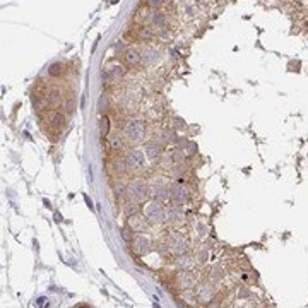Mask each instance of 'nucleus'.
Segmentation results:
<instances>
[{"mask_svg":"<svg viewBox=\"0 0 308 308\" xmlns=\"http://www.w3.org/2000/svg\"><path fill=\"white\" fill-rule=\"evenodd\" d=\"M147 134V125L144 120L139 118H129L123 122L122 125V135L125 137L127 142L130 144H139L144 140Z\"/></svg>","mask_w":308,"mask_h":308,"instance_id":"obj_1","label":"nucleus"},{"mask_svg":"<svg viewBox=\"0 0 308 308\" xmlns=\"http://www.w3.org/2000/svg\"><path fill=\"white\" fill-rule=\"evenodd\" d=\"M125 197L137 204H144L151 197V185L144 180H132L130 183H127Z\"/></svg>","mask_w":308,"mask_h":308,"instance_id":"obj_2","label":"nucleus"},{"mask_svg":"<svg viewBox=\"0 0 308 308\" xmlns=\"http://www.w3.org/2000/svg\"><path fill=\"white\" fill-rule=\"evenodd\" d=\"M144 216L151 224H163L166 221V207L159 200H151L144 207Z\"/></svg>","mask_w":308,"mask_h":308,"instance_id":"obj_3","label":"nucleus"},{"mask_svg":"<svg viewBox=\"0 0 308 308\" xmlns=\"http://www.w3.org/2000/svg\"><path fill=\"white\" fill-rule=\"evenodd\" d=\"M165 247H166V252H168L170 255H175V257L183 255V253H187V250H189V243H187L185 236H183L182 233H178V231L168 235Z\"/></svg>","mask_w":308,"mask_h":308,"instance_id":"obj_4","label":"nucleus"},{"mask_svg":"<svg viewBox=\"0 0 308 308\" xmlns=\"http://www.w3.org/2000/svg\"><path fill=\"white\" fill-rule=\"evenodd\" d=\"M123 158H125L127 166H129L130 172H140V170L146 166V153H144L142 149H137V147L129 149Z\"/></svg>","mask_w":308,"mask_h":308,"instance_id":"obj_5","label":"nucleus"},{"mask_svg":"<svg viewBox=\"0 0 308 308\" xmlns=\"http://www.w3.org/2000/svg\"><path fill=\"white\" fill-rule=\"evenodd\" d=\"M190 199V189L183 182L170 183V200L175 204H185Z\"/></svg>","mask_w":308,"mask_h":308,"instance_id":"obj_6","label":"nucleus"},{"mask_svg":"<svg viewBox=\"0 0 308 308\" xmlns=\"http://www.w3.org/2000/svg\"><path fill=\"white\" fill-rule=\"evenodd\" d=\"M151 197L154 200H159V202L170 200V183L165 180H154L151 183Z\"/></svg>","mask_w":308,"mask_h":308,"instance_id":"obj_7","label":"nucleus"},{"mask_svg":"<svg viewBox=\"0 0 308 308\" xmlns=\"http://www.w3.org/2000/svg\"><path fill=\"white\" fill-rule=\"evenodd\" d=\"M129 245H130V249H132V252L135 253V255L142 257V255H146V253L151 252V247H153V243H151V240L147 238V236L135 235Z\"/></svg>","mask_w":308,"mask_h":308,"instance_id":"obj_8","label":"nucleus"},{"mask_svg":"<svg viewBox=\"0 0 308 308\" xmlns=\"http://www.w3.org/2000/svg\"><path fill=\"white\" fill-rule=\"evenodd\" d=\"M176 284L180 286V289H192L197 284V277L190 272V269H180V272L176 274Z\"/></svg>","mask_w":308,"mask_h":308,"instance_id":"obj_9","label":"nucleus"},{"mask_svg":"<svg viewBox=\"0 0 308 308\" xmlns=\"http://www.w3.org/2000/svg\"><path fill=\"white\" fill-rule=\"evenodd\" d=\"M108 170H110V173H112L113 176H116V178H120V176H125L127 173L130 172L129 166H127L125 158H118V156H116V158H113V159H110Z\"/></svg>","mask_w":308,"mask_h":308,"instance_id":"obj_10","label":"nucleus"},{"mask_svg":"<svg viewBox=\"0 0 308 308\" xmlns=\"http://www.w3.org/2000/svg\"><path fill=\"white\" fill-rule=\"evenodd\" d=\"M183 217H185V211H183L182 204H175L173 202V206H168L166 207V221L172 224H178L183 221Z\"/></svg>","mask_w":308,"mask_h":308,"instance_id":"obj_11","label":"nucleus"},{"mask_svg":"<svg viewBox=\"0 0 308 308\" xmlns=\"http://www.w3.org/2000/svg\"><path fill=\"white\" fill-rule=\"evenodd\" d=\"M144 153H146V158H149L151 161H158V159H161L163 146L158 140H149L144 144Z\"/></svg>","mask_w":308,"mask_h":308,"instance_id":"obj_12","label":"nucleus"},{"mask_svg":"<svg viewBox=\"0 0 308 308\" xmlns=\"http://www.w3.org/2000/svg\"><path fill=\"white\" fill-rule=\"evenodd\" d=\"M122 55H123V62L129 67H139L142 63V55L135 48H125Z\"/></svg>","mask_w":308,"mask_h":308,"instance_id":"obj_13","label":"nucleus"},{"mask_svg":"<svg viewBox=\"0 0 308 308\" xmlns=\"http://www.w3.org/2000/svg\"><path fill=\"white\" fill-rule=\"evenodd\" d=\"M129 224L132 226V230L135 231V233H144V231L149 228V221H147V217L144 216H140V214H135V216H132V217H129Z\"/></svg>","mask_w":308,"mask_h":308,"instance_id":"obj_14","label":"nucleus"},{"mask_svg":"<svg viewBox=\"0 0 308 308\" xmlns=\"http://www.w3.org/2000/svg\"><path fill=\"white\" fill-rule=\"evenodd\" d=\"M140 55H142L144 65H154V63L159 60V50L154 48V46H146V48L140 52Z\"/></svg>","mask_w":308,"mask_h":308,"instance_id":"obj_15","label":"nucleus"},{"mask_svg":"<svg viewBox=\"0 0 308 308\" xmlns=\"http://www.w3.org/2000/svg\"><path fill=\"white\" fill-rule=\"evenodd\" d=\"M125 76V69H123L120 63H110L108 67H106V72H105V77L108 79V81H115V79H122V77Z\"/></svg>","mask_w":308,"mask_h":308,"instance_id":"obj_16","label":"nucleus"},{"mask_svg":"<svg viewBox=\"0 0 308 308\" xmlns=\"http://www.w3.org/2000/svg\"><path fill=\"white\" fill-rule=\"evenodd\" d=\"M197 296L202 301H211L214 296V284L212 281L211 283H202L197 286Z\"/></svg>","mask_w":308,"mask_h":308,"instance_id":"obj_17","label":"nucleus"},{"mask_svg":"<svg viewBox=\"0 0 308 308\" xmlns=\"http://www.w3.org/2000/svg\"><path fill=\"white\" fill-rule=\"evenodd\" d=\"M125 137L123 135H113L108 139V146H110V151H113V153H122L123 149H125Z\"/></svg>","mask_w":308,"mask_h":308,"instance_id":"obj_18","label":"nucleus"},{"mask_svg":"<svg viewBox=\"0 0 308 308\" xmlns=\"http://www.w3.org/2000/svg\"><path fill=\"white\" fill-rule=\"evenodd\" d=\"M62 101H63L62 93H60L58 89L48 91V95H46V103H48L50 106H58V105H62Z\"/></svg>","mask_w":308,"mask_h":308,"instance_id":"obj_19","label":"nucleus"},{"mask_svg":"<svg viewBox=\"0 0 308 308\" xmlns=\"http://www.w3.org/2000/svg\"><path fill=\"white\" fill-rule=\"evenodd\" d=\"M122 207H123V214H125L127 217H132V216H135V214H139V204L134 202V200L127 199Z\"/></svg>","mask_w":308,"mask_h":308,"instance_id":"obj_20","label":"nucleus"},{"mask_svg":"<svg viewBox=\"0 0 308 308\" xmlns=\"http://www.w3.org/2000/svg\"><path fill=\"white\" fill-rule=\"evenodd\" d=\"M166 22H168V19H166V16L163 14V12L159 11L153 12V16H151V24H153L154 28H165Z\"/></svg>","mask_w":308,"mask_h":308,"instance_id":"obj_21","label":"nucleus"},{"mask_svg":"<svg viewBox=\"0 0 308 308\" xmlns=\"http://www.w3.org/2000/svg\"><path fill=\"white\" fill-rule=\"evenodd\" d=\"M112 192H113V195H115L116 199H120V197H125V192H127V183L120 182V180H116V182H113V185H112Z\"/></svg>","mask_w":308,"mask_h":308,"instance_id":"obj_22","label":"nucleus"},{"mask_svg":"<svg viewBox=\"0 0 308 308\" xmlns=\"http://www.w3.org/2000/svg\"><path fill=\"white\" fill-rule=\"evenodd\" d=\"M209 277H211V281H212V283H219V281H223L224 279L223 267H221V266H212V267H211V270H209Z\"/></svg>","mask_w":308,"mask_h":308,"instance_id":"obj_23","label":"nucleus"},{"mask_svg":"<svg viewBox=\"0 0 308 308\" xmlns=\"http://www.w3.org/2000/svg\"><path fill=\"white\" fill-rule=\"evenodd\" d=\"M193 264H197V262H195V260H193L190 255H187V253L180 255V257H178V260H176V266H178L180 269H190V267H192Z\"/></svg>","mask_w":308,"mask_h":308,"instance_id":"obj_24","label":"nucleus"},{"mask_svg":"<svg viewBox=\"0 0 308 308\" xmlns=\"http://www.w3.org/2000/svg\"><path fill=\"white\" fill-rule=\"evenodd\" d=\"M134 233H135V231L132 230V226H130L129 223H127L125 226L122 228V238L125 240L127 243H130V242H132V238H134V236H135V235H134Z\"/></svg>","mask_w":308,"mask_h":308,"instance_id":"obj_25","label":"nucleus"},{"mask_svg":"<svg viewBox=\"0 0 308 308\" xmlns=\"http://www.w3.org/2000/svg\"><path fill=\"white\" fill-rule=\"evenodd\" d=\"M52 125L55 127V129H62V127L65 125V116H63L62 113H53Z\"/></svg>","mask_w":308,"mask_h":308,"instance_id":"obj_26","label":"nucleus"},{"mask_svg":"<svg viewBox=\"0 0 308 308\" xmlns=\"http://www.w3.org/2000/svg\"><path fill=\"white\" fill-rule=\"evenodd\" d=\"M207 260H209V252H207L206 249H200L199 252L195 253V262L199 264V266H204Z\"/></svg>","mask_w":308,"mask_h":308,"instance_id":"obj_27","label":"nucleus"},{"mask_svg":"<svg viewBox=\"0 0 308 308\" xmlns=\"http://www.w3.org/2000/svg\"><path fill=\"white\" fill-rule=\"evenodd\" d=\"M108 106H110L108 96L103 95L101 98H99V101H98V110H99V112H105V110H108Z\"/></svg>","mask_w":308,"mask_h":308,"instance_id":"obj_28","label":"nucleus"},{"mask_svg":"<svg viewBox=\"0 0 308 308\" xmlns=\"http://www.w3.org/2000/svg\"><path fill=\"white\" fill-rule=\"evenodd\" d=\"M62 72H63V65H62V63H53V65L48 69L50 76H60Z\"/></svg>","mask_w":308,"mask_h":308,"instance_id":"obj_29","label":"nucleus"},{"mask_svg":"<svg viewBox=\"0 0 308 308\" xmlns=\"http://www.w3.org/2000/svg\"><path fill=\"white\" fill-rule=\"evenodd\" d=\"M101 135L105 137V135H108V129H110V120H108V116H103L101 118Z\"/></svg>","mask_w":308,"mask_h":308,"instance_id":"obj_30","label":"nucleus"},{"mask_svg":"<svg viewBox=\"0 0 308 308\" xmlns=\"http://www.w3.org/2000/svg\"><path fill=\"white\" fill-rule=\"evenodd\" d=\"M139 36L144 39V41H147V39L153 38V33L149 31V28H144V26H142V28L139 29Z\"/></svg>","mask_w":308,"mask_h":308,"instance_id":"obj_31","label":"nucleus"},{"mask_svg":"<svg viewBox=\"0 0 308 308\" xmlns=\"http://www.w3.org/2000/svg\"><path fill=\"white\" fill-rule=\"evenodd\" d=\"M147 4H149L153 9H159L163 4H165V0H147Z\"/></svg>","mask_w":308,"mask_h":308,"instance_id":"obj_32","label":"nucleus"}]
</instances>
